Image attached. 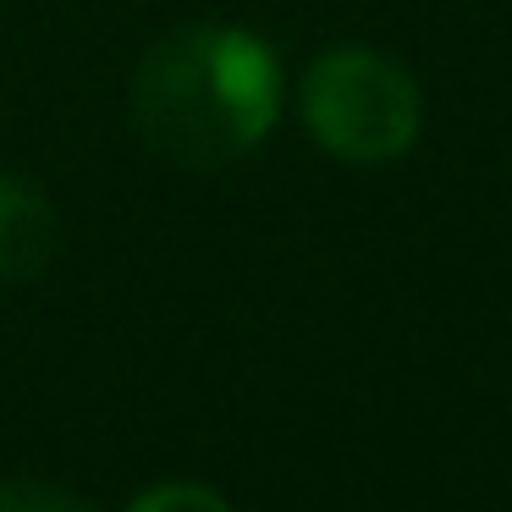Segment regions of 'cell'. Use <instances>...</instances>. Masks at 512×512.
Masks as SVG:
<instances>
[{
  "label": "cell",
  "mask_w": 512,
  "mask_h": 512,
  "mask_svg": "<svg viewBox=\"0 0 512 512\" xmlns=\"http://www.w3.org/2000/svg\"><path fill=\"white\" fill-rule=\"evenodd\" d=\"M133 512H232L226 496H215L210 485H193V479H171V485H155L133 501Z\"/></svg>",
  "instance_id": "277c9868"
},
{
  "label": "cell",
  "mask_w": 512,
  "mask_h": 512,
  "mask_svg": "<svg viewBox=\"0 0 512 512\" xmlns=\"http://www.w3.org/2000/svg\"><path fill=\"white\" fill-rule=\"evenodd\" d=\"M61 248L50 199L23 177H0V281H34Z\"/></svg>",
  "instance_id": "3957f363"
},
{
  "label": "cell",
  "mask_w": 512,
  "mask_h": 512,
  "mask_svg": "<svg viewBox=\"0 0 512 512\" xmlns=\"http://www.w3.org/2000/svg\"><path fill=\"white\" fill-rule=\"evenodd\" d=\"M0 512H89L78 496L56 485H34V479H6L0 485Z\"/></svg>",
  "instance_id": "5b68a950"
},
{
  "label": "cell",
  "mask_w": 512,
  "mask_h": 512,
  "mask_svg": "<svg viewBox=\"0 0 512 512\" xmlns=\"http://www.w3.org/2000/svg\"><path fill=\"white\" fill-rule=\"evenodd\" d=\"M281 67L243 28H177L133 72V127L171 166H226L270 133Z\"/></svg>",
  "instance_id": "6da1fadb"
},
{
  "label": "cell",
  "mask_w": 512,
  "mask_h": 512,
  "mask_svg": "<svg viewBox=\"0 0 512 512\" xmlns=\"http://www.w3.org/2000/svg\"><path fill=\"white\" fill-rule=\"evenodd\" d=\"M419 89L380 50L342 45L325 50L303 78V122L331 155L353 166H380L419 138Z\"/></svg>",
  "instance_id": "7a4b0ae2"
}]
</instances>
